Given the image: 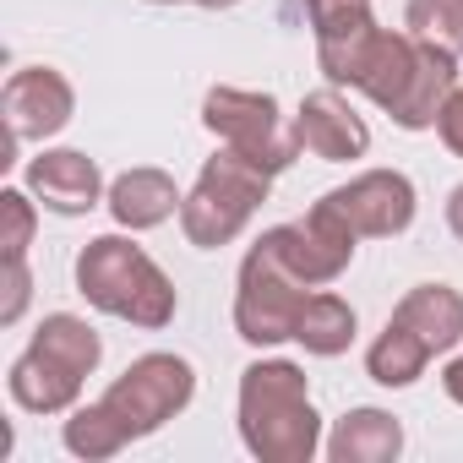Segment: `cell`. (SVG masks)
I'll use <instances>...</instances> for the list:
<instances>
[{
    "label": "cell",
    "instance_id": "6da1fadb",
    "mask_svg": "<svg viewBox=\"0 0 463 463\" xmlns=\"http://www.w3.org/2000/svg\"><path fill=\"white\" fill-rule=\"evenodd\" d=\"M241 441L262 463H311L322 452V414L295 360H257L241 371Z\"/></svg>",
    "mask_w": 463,
    "mask_h": 463
},
{
    "label": "cell",
    "instance_id": "7a4b0ae2",
    "mask_svg": "<svg viewBox=\"0 0 463 463\" xmlns=\"http://www.w3.org/2000/svg\"><path fill=\"white\" fill-rule=\"evenodd\" d=\"M77 295L93 311L120 317V322H131L142 333L169 327L175 306H180L175 284L164 279V268L142 246H131L126 235H99V241L82 246V257H77Z\"/></svg>",
    "mask_w": 463,
    "mask_h": 463
},
{
    "label": "cell",
    "instance_id": "3957f363",
    "mask_svg": "<svg viewBox=\"0 0 463 463\" xmlns=\"http://www.w3.org/2000/svg\"><path fill=\"white\" fill-rule=\"evenodd\" d=\"M268 191H273V175H268L262 164H251L246 153H235V147L218 142V153L202 164L196 185H191L185 202H180V229H185V241H191L196 251H218V246H229V241H241L246 223L257 218V207L268 202Z\"/></svg>",
    "mask_w": 463,
    "mask_h": 463
},
{
    "label": "cell",
    "instance_id": "277c9868",
    "mask_svg": "<svg viewBox=\"0 0 463 463\" xmlns=\"http://www.w3.org/2000/svg\"><path fill=\"white\" fill-rule=\"evenodd\" d=\"M191 398H196V371H191V360L153 349V354L131 360V365L109 382V392L99 398V409L109 414V425H115V430L126 436V447H131V441L164 430Z\"/></svg>",
    "mask_w": 463,
    "mask_h": 463
},
{
    "label": "cell",
    "instance_id": "5b68a950",
    "mask_svg": "<svg viewBox=\"0 0 463 463\" xmlns=\"http://www.w3.org/2000/svg\"><path fill=\"white\" fill-rule=\"evenodd\" d=\"M202 126L223 142L246 153L251 164H262L268 175H284L295 158H300V137H295V120L279 109L273 93H257V88H207L202 99Z\"/></svg>",
    "mask_w": 463,
    "mask_h": 463
},
{
    "label": "cell",
    "instance_id": "8992f818",
    "mask_svg": "<svg viewBox=\"0 0 463 463\" xmlns=\"http://www.w3.org/2000/svg\"><path fill=\"white\" fill-rule=\"evenodd\" d=\"M317 66L333 88H360L376 109H392L414 71V39L382 23H365L338 39H317Z\"/></svg>",
    "mask_w": 463,
    "mask_h": 463
},
{
    "label": "cell",
    "instance_id": "52a82bcc",
    "mask_svg": "<svg viewBox=\"0 0 463 463\" xmlns=\"http://www.w3.org/2000/svg\"><path fill=\"white\" fill-rule=\"evenodd\" d=\"M306 284L284 268V257L273 251V241L262 235L246 262H241V284H235V333L251 349H279L295 338L300 306H306Z\"/></svg>",
    "mask_w": 463,
    "mask_h": 463
},
{
    "label": "cell",
    "instance_id": "ba28073f",
    "mask_svg": "<svg viewBox=\"0 0 463 463\" xmlns=\"http://www.w3.org/2000/svg\"><path fill=\"white\" fill-rule=\"evenodd\" d=\"M268 241H273V251L284 257V268L306 284V289H327L333 279H344L349 273V262H354V246H360V235L327 207V202H317L306 218H295V223H279V229H268Z\"/></svg>",
    "mask_w": 463,
    "mask_h": 463
},
{
    "label": "cell",
    "instance_id": "9c48e42d",
    "mask_svg": "<svg viewBox=\"0 0 463 463\" xmlns=\"http://www.w3.org/2000/svg\"><path fill=\"white\" fill-rule=\"evenodd\" d=\"M0 109H6V158H0V164H17L23 142H44V137L71 126L77 93H71V82L55 66H23V71L6 77Z\"/></svg>",
    "mask_w": 463,
    "mask_h": 463
},
{
    "label": "cell",
    "instance_id": "30bf717a",
    "mask_svg": "<svg viewBox=\"0 0 463 463\" xmlns=\"http://www.w3.org/2000/svg\"><path fill=\"white\" fill-rule=\"evenodd\" d=\"M322 202L354 229L360 241H392V235H403V229L414 223V207H420L414 180L403 169H365L349 185L327 191Z\"/></svg>",
    "mask_w": 463,
    "mask_h": 463
},
{
    "label": "cell",
    "instance_id": "8fae6325",
    "mask_svg": "<svg viewBox=\"0 0 463 463\" xmlns=\"http://www.w3.org/2000/svg\"><path fill=\"white\" fill-rule=\"evenodd\" d=\"M295 137L322 164H349V158H365V147H371V126L349 109V99L338 88H317V93L300 99Z\"/></svg>",
    "mask_w": 463,
    "mask_h": 463
},
{
    "label": "cell",
    "instance_id": "7c38bea8",
    "mask_svg": "<svg viewBox=\"0 0 463 463\" xmlns=\"http://www.w3.org/2000/svg\"><path fill=\"white\" fill-rule=\"evenodd\" d=\"M23 180H28V191H33L50 213H61V218H82V213H93V207L109 196L99 164H93L88 153H77V147H50V153L28 158Z\"/></svg>",
    "mask_w": 463,
    "mask_h": 463
},
{
    "label": "cell",
    "instance_id": "4fadbf2b",
    "mask_svg": "<svg viewBox=\"0 0 463 463\" xmlns=\"http://www.w3.org/2000/svg\"><path fill=\"white\" fill-rule=\"evenodd\" d=\"M82 371H71L66 360H55L50 349H39V344H28L17 360H12V371H6V392H12V403L17 409H28V414H71L77 409V398H82Z\"/></svg>",
    "mask_w": 463,
    "mask_h": 463
},
{
    "label": "cell",
    "instance_id": "5bb4252c",
    "mask_svg": "<svg viewBox=\"0 0 463 463\" xmlns=\"http://www.w3.org/2000/svg\"><path fill=\"white\" fill-rule=\"evenodd\" d=\"M452 88H458V55L414 39V71H409V82H403L398 104L387 109V115H392V126H398V131H430Z\"/></svg>",
    "mask_w": 463,
    "mask_h": 463
},
{
    "label": "cell",
    "instance_id": "9a60e30c",
    "mask_svg": "<svg viewBox=\"0 0 463 463\" xmlns=\"http://www.w3.org/2000/svg\"><path fill=\"white\" fill-rule=\"evenodd\" d=\"M180 185H175V175H164V169H126L115 185H109V196H104V207H109V218L120 223V229H131V235H142V229H158V223H169L175 213H180Z\"/></svg>",
    "mask_w": 463,
    "mask_h": 463
},
{
    "label": "cell",
    "instance_id": "2e32d148",
    "mask_svg": "<svg viewBox=\"0 0 463 463\" xmlns=\"http://www.w3.org/2000/svg\"><path fill=\"white\" fill-rule=\"evenodd\" d=\"M392 322H403L409 333H420L430 354H452L463 344V295L452 284H414L398 300Z\"/></svg>",
    "mask_w": 463,
    "mask_h": 463
},
{
    "label": "cell",
    "instance_id": "e0dca14e",
    "mask_svg": "<svg viewBox=\"0 0 463 463\" xmlns=\"http://www.w3.org/2000/svg\"><path fill=\"white\" fill-rule=\"evenodd\" d=\"M333 463H392L403 452V425L387 409H349L322 441Z\"/></svg>",
    "mask_w": 463,
    "mask_h": 463
},
{
    "label": "cell",
    "instance_id": "ac0fdd59",
    "mask_svg": "<svg viewBox=\"0 0 463 463\" xmlns=\"http://www.w3.org/2000/svg\"><path fill=\"white\" fill-rule=\"evenodd\" d=\"M354 333H360V317H354V306H349L344 295H333V289H311V295H306L300 322H295V344H300L306 354L338 360V354H349Z\"/></svg>",
    "mask_w": 463,
    "mask_h": 463
},
{
    "label": "cell",
    "instance_id": "d6986e66",
    "mask_svg": "<svg viewBox=\"0 0 463 463\" xmlns=\"http://www.w3.org/2000/svg\"><path fill=\"white\" fill-rule=\"evenodd\" d=\"M425 365H430L425 338L387 317V327H382L376 344L365 349V371H371V382H376V387H414V382L425 376Z\"/></svg>",
    "mask_w": 463,
    "mask_h": 463
},
{
    "label": "cell",
    "instance_id": "ffe728a7",
    "mask_svg": "<svg viewBox=\"0 0 463 463\" xmlns=\"http://www.w3.org/2000/svg\"><path fill=\"white\" fill-rule=\"evenodd\" d=\"M33 344H39V349H50L55 360H66V365H71V371H82V376H93V371H99V360H104V338H99L82 317H71V311H50V317L39 322Z\"/></svg>",
    "mask_w": 463,
    "mask_h": 463
},
{
    "label": "cell",
    "instance_id": "44dd1931",
    "mask_svg": "<svg viewBox=\"0 0 463 463\" xmlns=\"http://www.w3.org/2000/svg\"><path fill=\"white\" fill-rule=\"evenodd\" d=\"M403 33L436 50L463 55V0H409L403 6Z\"/></svg>",
    "mask_w": 463,
    "mask_h": 463
},
{
    "label": "cell",
    "instance_id": "7402d4cb",
    "mask_svg": "<svg viewBox=\"0 0 463 463\" xmlns=\"http://www.w3.org/2000/svg\"><path fill=\"white\" fill-rule=\"evenodd\" d=\"M61 441H66L71 458H88V463H104V458L126 452V436L109 425V414L99 403H77L71 420H66V430H61Z\"/></svg>",
    "mask_w": 463,
    "mask_h": 463
},
{
    "label": "cell",
    "instance_id": "603a6c76",
    "mask_svg": "<svg viewBox=\"0 0 463 463\" xmlns=\"http://www.w3.org/2000/svg\"><path fill=\"white\" fill-rule=\"evenodd\" d=\"M33 191H0V246H6V257H28L33 246V229H39V213L28 202Z\"/></svg>",
    "mask_w": 463,
    "mask_h": 463
},
{
    "label": "cell",
    "instance_id": "cb8c5ba5",
    "mask_svg": "<svg viewBox=\"0 0 463 463\" xmlns=\"http://www.w3.org/2000/svg\"><path fill=\"white\" fill-rule=\"evenodd\" d=\"M306 17H311V33L317 39H338V33H354L371 17V0H306Z\"/></svg>",
    "mask_w": 463,
    "mask_h": 463
},
{
    "label": "cell",
    "instance_id": "d4e9b609",
    "mask_svg": "<svg viewBox=\"0 0 463 463\" xmlns=\"http://www.w3.org/2000/svg\"><path fill=\"white\" fill-rule=\"evenodd\" d=\"M33 300V273H28V257H6V300H0V322L17 327L23 311Z\"/></svg>",
    "mask_w": 463,
    "mask_h": 463
},
{
    "label": "cell",
    "instance_id": "484cf974",
    "mask_svg": "<svg viewBox=\"0 0 463 463\" xmlns=\"http://www.w3.org/2000/svg\"><path fill=\"white\" fill-rule=\"evenodd\" d=\"M436 137L447 142L452 158H463V82L447 93V104H441V115H436Z\"/></svg>",
    "mask_w": 463,
    "mask_h": 463
},
{
    "label": "cell",
    "instance_id": "4316f807",
    "mask_svg": "<svg viewBox=\"0 0 463 463\" xmlns=\"http://www.w3.org/2000/svg\"><path fill=\"white\" fill-rule=\"evenodd\" d=\"M441 387H447V398H452V403L463 409V354H458V360H452V365L441 371Z\"/></svg>",
    "mask_w": 463,
    "mask_h": 463
},
{
    "label": "cell",
    "instance_id": "83f0119b",
    "mask_svg": "<svg viewBox=\"0 0 463 463\" xmlns=\"http://www.w3.org/2000/svg\"><path fill=\"white\" fill-rule=\"evenodd\" d=\"M447 229L463 241V185H452V191H447Z\"/></svg>",
    "mask_w": 463,
    "mask_h": 463
},
{
    "label": "cell",
    "instance_id": "f1b7e54d",
    "mask_svg": "<svg viewBox=\"0 0 463 463\" xmlns=\"http://www.w3.org/2000/svg\"><path fill=\"white\" fill-rule=\"evenodd\" d=\"M196 6H207V12H229V6H241V0H196Z\"/></svg>",
    "mask_w": 463,
    "mask_h": 463
},
{
    "label": "cell",
    "instance_id": "f546056e",
    "mask_svg": "<svg viewBox=\"0 0 463 463\" xmlns=\"http://www.w3.org/2000/svg\"><path fill=\"white\" fill-rule=\"evenodd\" d=\"M147 6H175V0H147Z\"/></svg>",
    "mask_w": 463,
    "mask_h": 463
}]
</instances>
